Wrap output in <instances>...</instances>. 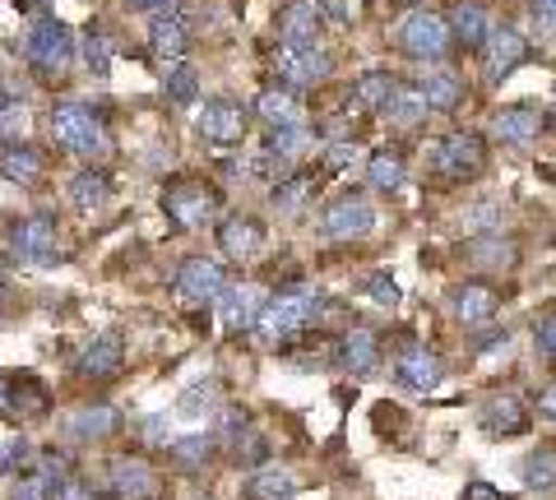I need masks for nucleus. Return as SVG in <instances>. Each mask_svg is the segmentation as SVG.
Instances as JSON below:
<instances>
[{
	"instance_id": "f257e3e1",
	"label": "nucleus",
	"mask_w": 556,
	"mask_h": 500,
	"mask_svg": "<svg viewBox=\"0 0 556 500\" xmlns=\"http://www.w3.org/2000/svg\"><path fill=\"white\" fill-rule=\"evenodd\" d=\"M320 306L325 297L316 287H283L274 292V297L260 306V320H255V338L265 343V348H278V343L298 338L302 330L320 320Z\"/></svg>"
},
{
	"instance_id": "f03ea898",
	"label": "nucleus",
	"mask_w": 556,
	"mask_h": 500,
	"mask_svg": "<svg viewBox=\"0 0 556 500\" xmlns=\"http://www.w3.org/2000/svg\"><path fill=\"white\" fill-rule=\"evenodd\" d=\"M51 140L65 153H79V158L108 153V130H102L98 112L84 107V102H56V107H51Z\"/></svg>"
},
{
	"instance_id": "7ed1b4c3",
	"label": "nucleus",
	"mask_w": 556,
	"mask_h": 500,
	"mask_svg": "<svg viewBox=\"0 0 556 500\" xmlns=\"http://www.w3.org/2000/svg\"><path fill=\"white\" fill-rule=\"evenodd\" d=\"M218 204H223L218 191L214 185H204V181L181 177V181L163 185V214L177 222V228H204V222H214Z\"/></svg>"
},
{
	"instance_id": "20e7f679",
	"label": "nucleus",
	"mask_w": 556,
	"mask_h": 500,
	"mask_svg": "<svg viewBox=\"0 0 556 500\" xmlns=\"http://www.w3.org/2000/svg\"><path fill=\"white\" fill-rule=\"evenodd\" d=\"M28 61L42 75H65L70 61H75V33L61 20H38L28 33Z\"/></svg>"
},
{
	"instance_id": "39448f33",
	"label": "nucleus",
	"mask_w": 556,
	"mask_h": 500,
	"mask_svg": "<svg viewBox=\"0 0 556 500\" xmlns=\"http://www.w3.org/2000/svg\"><path fill=\"white\" fill-rule=\"evenodd\" d=\"M399 47H404L408 61H441L450 56V24L431 10H413L399 28Z\"/></svg>"
},
{
	"instance_id": "423d86ee",
	"label": "nucleus",
	"mask_w": 556,
	"mask_h": 500,
	"mask_svg": "<svg viewBox=\"0 0 556 500\" xmlns=\"http://www.w3.org/2000/svg\"><path fill=\"white\" fill-rule=\"evenodd\" d=\"M172 287H177L181 306H208V302L223 297V287H228V269L218 260H208V255H190V260H181Z\"/></svg>"
},
{
	"instance_id": "0eeeda50",
	"label": "nucleus",
	"mask_w": 556,
	"mask_h": 500,
	"mask_svg": "<svg viewBox=\"0 0 556 500\" xmlns=\"http://www.w3.org/2000/svg\"><path fill=\"white\" fill-rule=\"evenodd\" d=\"M371 228H376V209H371V200H362L357 191L329 200L320 214V232L329 241H357V236H371Z\"/></svg>"
},
{
	"instance_id": "6e6552de",
	"label": "nucleus",
	"mask_w": 556,
	"mask_h": 500,
	"mask_svg": "<svg viewBox=\"0 0 556 500\" xmlns=\"http://www.w3.org/2000/svg\"><path fill=\"white\" fill-rule=\"evenodd\" d=\"M486 167V144L478 130H455L445 134L441 149H437V171L450 181H473L478 171Z\"/></svg>"
},
{
	"instance_id": "1a4fd4ad",
	"label": "nucleus",
	"mask_w": 556,
	"mask_h": 500,
	"mask_svg": "<svg viewBox=\"0 0 556 500\" xmlns=\"http://www.w3.org/2000/svg\"><path fill=\"white\" fill-rule=\"evenodd\" d=\"M329 70H334V61L320 42H283V51H278V75L288 89H311V84L329 79Z\"/></svg>"
},
{
	"instance_id": "9d476101",
	"label": "nucleus",
	"mask_w": 556,
	"mask_h": 500,
	"mask_svg": "<svg viewBox=\"0 0 556 500\" xmlns=\"http://www.w3.org/2000/svg\"><path fill=\"white\" fill-rule=\"evenodd\" d=\"M195 130L208 144H237L241 134H247V107L232 98H208L195 112Z\"/></svg>"
},
{
	"instance_id": "9b49d317",
	"label": "nucleus",
	"mask_w": 556,
	"mask_h": 500,
	"mask_svg": "<svg viewBox=\"0 0 556 500\" xmlns=\"http://www.w3.org/2000/svg\"><path fill=\"white\" fill-rule=\"evenodd\" d=\"M525 61H529V42L519 38L510 24H501V28L486 33V42H482V65H486V79H492V84L510 79Z\"/></svg>"
},
{
	"instance_id": "f8f14e48",
	"label": "nucleus",
	"mask_w": 556,
	"mask_h": 500,
	"mask_svg": "<svg viewBox=\"0 0 556 500\" xmlns=\"http://www.w3.org/2000/svg\"><path fill=\"white\" fill-rule=\"evenodd\" d=\"M450 310H455V320L464 330H486L501 310V292L492 283H464L450 292Z\"/></svg>"
},
{
	"instance_id": "ddd939ff",
	"label": "nucleus",
	"mask_w": 556,
	"mask_h": 500,
	"mask_svg": "<svg viewBox=\"0 0 556 500\" xmlns=\"http://www.w3.org/2000/svg\"><path fill=\"white\" fill-rule=\"evenodd\" d=\"M108 482H112V496L116 500H153V496H159V473H153V463L139 459V454L112 459Z\"/></svg>"
},
{
	"instance_id": "4468645a",
	"label": "nucleus",
	"mask_w": 556,
	"mask_h": 500,
	"mask_svg": "<svg viewBox=\"0 0 556 500\" xmlns=\"http://www.w3.org/2000/svg\"><path fill=\"white\" fill-rule=\"evenodd\" d=\"M394 375H399V385H404L408 394H431L441 385V357L431 348H422V343H408V348L399 352Z\"/></svg>"
},
{
	"instance_id": "2eb2a0df",
	"label": "nucleus",
	"mask_w": 556,
	"mask_h": 500,
	"mask_svg": "<svg viewBox=\"0 0 556 500\" xmlns=\"http://www.w3.org/2000/svg\"><path fill=\"white\" fill-rule=\"evenodd\" d=\"M218 246H223L228 260L247 265V260H255V255H260V246H265V228H260V218L237 214V218H228L218 228Z\"/></svg>"
},
{
	"instance_id": "dca6fc26",
	"label": "nucleus",
	"mask_w": 556,
	"mask_h": 500,
	"mask_svg": "<svg viewBox=\"0 0 556 500\" xmlns=\"http://www.w3.org/2000/svg\"><path fill=\"white\" fill-rule=\"evenodd\" d=\"M492 134H496L501 144H529V140L543 134V112H538L533 102H510V107L496 112Z\"/></svg>"
},
{
	"instance_id": "f3484780",
	"label": "nucleus",
	"mask_w": 556,
	"mask_h": 500,
	"mask_svg": "<svg viewBox=\"0 0 556 500\" xmlns=\"http://www.w3.org/2000/svg\"><path fill=\"white\" fill-rule=\"evenodd\" d=\"M223 310H218V320H223V330L228 334H241V330H255V320H260V306H265V297H260V287L251 283H237V287H223Z\"/></svg>"
},
{
	"instance_id": "a211bd4d",
	"label": "nucleus",
	"mask_w": 556,
	"mask_h": 500,
	"mask_svg": "<svg viewBox=\"0 0 556 500\" xmlns=\"http://www.w3.org/2000/svg\"><path fill=\"white\" fill-rule=\"evenodd\" d=\"M56 218L51 214H33L24 218L20 228H14V255H24V260H51L56 255Z\"/></svg>"
},
{
	"instance_id": "6ab92c4d",
	"label": "nucleus",
	"mask_w": 556,
	"mask_h": 500,
	"mask_svg": "<svg viewBox=\"0 0 556 500\" xmlns=\"http://www.w3.org/2000/svg\"><path fill=\"white\" fill-rule=\"evenodd\" d=\"M126 367V348H121V334H98L79 357V375L84 381H112V375Z\"/></svg>"
},
{
	"instance_id": "aec40b11",
	"label": "nucleus",
	"mask_w": 556,
	"mask_h": 500,
	"mask_svg": "<svg viewBox=\"0 0 556 500\" xmlns=\"http://www.w3.org/2000/svg\"><path fill=\"white\" fill-rule=\"evenodd\" d=\"M478 422H482L486 436H501V440H506V436H519V431H529V412H525V403H519L515 394H496V399L482 403Z\"/></svg>"
},
{
	"instance_id": "412c9836",
	"label": "nucleus",
	"mask_w": 556,
	"mask_h": 500,
	"mask_svg": "<svg viewBox=\"0 0 556 500\" xmlns=\"http://www.w3.org/2000/svg\"><path fill=\"white\" fill-rule=\"evenodd\" d=\"M65 431H70V440H108V436L121 431V412L112 403L75 408L70 412V422H65Z\"/></svg>"
},
{
	"instance_id": "4be33fe9",
	"label": "nucleus",
	"mask_w": 556,
	"mask_h": 500,
	"mask_svg": "<svg viewBox=\"0 0 556 500\" xmlns=\"http://www.w3.org/2000/svg\"><path fill=\"white\" fill-rule=\"evenodd\" d=\"M149 47L159 51L163 61H181V56H186L190 33H186V20H181L177 5H172L167 14H153V24H149Z\"/></svg>"
},
{
	"instance_id": "5701e85b",
	"label": "nucleus",
	"mask_w": 556,
	"mask_h": 500,
	"mask_svg": "<svg viewBox=\"0 0 556 500\" xmlns=\"http://www.w3.org/2000/svg\"><path fill=\"white\" fill-rule=\"evenodd\" d=\"M0 177L5 181H20V185H38L47 177V158L28 144H5L0 149Z\"/></svg>"
},
{
	"instance_id": "b1692460",
	"label": "nucleus",
	"mask_w": 556,
	"mask_h": 500,
	"mask_svg": "<svg viewBox=\"0 0 556 500\" xmlns=\"http://www.w3.org/2000/svg\"><path fill=\"white\" fill-rule=\"evenodd\" d=\"M450 38H459L468 51H478L486 42V33H492V24H486V10L478 5V0H459L455 10H450Z\"/></svg>"
},
{
	"instance_id": "393cba45",
	"label": "nucleus",
	"mask_w": 556,
	"mask_h": 500,
	"mask_svg": "<svg viewBox=\"0 0 556 500\" xmlns=\"http://www.w3.org/2000/svg\"><path fill=\"white\" fill-rule=\"evenodd\" d=\"M343 367L353 375H371L380 367V334L367 330V324L348 330V338H343Z\"/></svg>"
},
{
	"instance_id": "a878e982",
	"label": "nucleus",
	"mask_w": 556,
	"mask_h": 500,
	"mask_svg": "<svg viewBox=\"0 0 556 500\" xmlns=\"http://www.w3.org/2000/svg\"><path fill=\"white\" fill-rule=\"evenodd\" d=\"M278 38L283 42H320V5H311V0H298V5L283 10V20H278Z\"/></svg>"
},
{
	"instance_id": "bb28decb",
	"label": "nucleus",
	"mask_w": 556,
	"mask_h": 500,
	"mask_svg": "<svg viewBox=\"0 0 556 500\" xmlns=\"http://www.w3.org/2000/svg\"><path fill=\"white\" fill-rule=\"evenodd\" d=\"M112 200V177L102 167H84L75 181H70V204L75 209H84V214H93V209H102V204Z\"/></svg>"
},
{
	"instance_id": "cd10ccee",
	"label": "nucleus",
	"mask_w": 556,
	"mask_h": 500,
	"mask_svg": "<svg viewBox=\"0 0 556 500\" xmlns=\"http://www.w3.org/2000/svg\"><path fill=\"white\" fill-rule=\"evenodd\" d=\"M417 93L427 98L431 112H455L464 102V84H459V75H450V70H427L422 84H417Z\"/></svg>"
},
{
	"instance_id": "c85d7f7f",
	"label": "nucleus",
	"mask_w": 556,
	"mask_h": 500,
	"mask_svg": "<svg viewBox=\"0 0 556 500\" xmlns=\"http://www.w3.org/2000/svg\"><path fill=\"white\" fill-rule=\"evenodd\" d=\"M399 89H404V84H399L390 70H367L353 84V102H357V107H367V112H380Z\"/></svg>"
},
{
	"instance_id": "c756f323",
	"label": "nucleus",
	"mask_w": 556,
	"mask_h": 500,
	"mask_svg": "<svg viewBox=\"0 0 556 500\" xmlns=\"http://www.w3.org/2000/svg\"><path fill=\"white\" fill-rule=\"evenodd\" d=\"M320 191V181L311 177V171H298V177H283L274 185V209L278 214H302L306 209V200H316Z\"/></svg>"
},
{
	"instance_id": "7c9ffc66",
	"label": "nucleus",
	"mask_w": 556,
	"mask_h": 500,
	"mask_svg": "<svg viewBox=\"0 0 556 500\" xmlns=\"http://www.w3.org/2000/svg\"><path fill=\"white\" fill-rule=\"evenodd\" d=\"M431 107H427V98L417 93V89H399L386 107H380V116L390 120V126H399V130H413V126H422V116H427Z\"/></svg>"
},
{
	"instance_id": "2f4dec72",
	"label": "nucleus",
	"mask_w": 556,
	"mask_h": 500,
	"mask_svg": "<svg viewBox=\"0 0 556 500\" xmlns=\"http://www.w3.org/2000/svg\"><path fill=\"white\" fill-rule=\"evenodd\" d=\"M255 112L265 116L269 126H288V120H302V112H298V89H288V84L278 89V84H274V89H265V93L255 98Z\"/></svg>"
},
{
	"instance_id": "473e14b6",
	"label": "nucleus",
	"mask_w": 556,
	"mask_h": 500,
	"mask_svg": "<svg viewBox=\"0 0 556 500\" xmlns=\"http://www.w3.org/2000/svg\"><path fill=\"white\" fill-rule=\"evenodd\" d=\"M167 459L177 463L181 473H204L208 459H214V440L208 436H181V440L167 445Z\"/></svg>"
},
{
	"instance_id": "72a5a7b5",
	"label": "nucleus",
	"mask_w": 556,
	"mask_h": 500,
	"mask_svg": "<svg viewBox=\"0 0 556 500\" xmlns=\"http://www.w3.org/2000/svg\"><path fill=\"white\" fill-rule=\"evenodd\" d=\"M404 149H376L371 153V163H367V177L376 191H399L404 185Z\"/></svg>"
},
{
	"instance_id": "f704fd0d",
	"label": "nucleus",
	"mask_w": 556,
	"mask_h": 500,
	"mask_svg": "<svg viewBox=\"0 0 556 500\" xmlns=\"http://www.w3.org/2000/svg\"><path fill=\"white\" fill-rule=\"evenodd\" d=\"M163 89L172 102H181V107H190V102L200 98V70L190 61H172L163 70Z\"/></svg>"
},
{
	"instance_id": "c9c22d12",
	"label": "nucleus",
	"mask_w": 556,
	"mask_h": 500,
	"mask_svg": "<svg viewBox=\"0 0 556 500\" xmlns=\"http://www.w3.org/2000/svg\"><path fill=\"white\" fill-rule=\"evenodd\" d=\"M65 487L56 477H47L38 463H33V469H24L20 477H14V487H10V500H56Z\"/></svg>"
},
{
	"instance_id": "e433bc0d",
	"label": "nucleus",
	"mask_w": 556,
	"mask_h": 500,
	"mask_svg": "<svg viewBox=\"0 0 556 500\" xmlns=\"http://www.w3.org/2000/svg\"><path fill=\"white\" fill-rule=\"evenodd\" d=\"M525 487L529 491H552L556 487V445H538V450L525 459Z\"/></svg>"
},
{
	"instance_id": "4c0bfd02",
	"label": "nucleus",
	"mask_w": 556,
	"mask_h": 500,
	"mask_svg": "<svg viewBox=\"0 0 556 500\" xmlns=\"http://www.w3.org/2000/svg\"><path fill=\"white\" fill-rule=\"evenodd\" d=\"M292 491H298V477H292L288 469H260L251 477V487H247L251 500H288Z\"/></svg>"
},
{
	"instance_id": "58836bf2",
	"label": "nucleus",
	"mask_w": 556,
	"mask_h": 500,
	"mask_svg": "<svg viewBox=\"0 0 556 500\" xmlns=\"http://www.w3.org/2000/svg\"><path fill=\"white\" fill-rule=\"evenodd\" d=\"M47 389L42 381H33V375H20V381L10 385V408H20V418H38V412H47Z\"/></svg>"
},
{
	"instance_id": "ea45409f",
	"label": "nucleus",
	"mask_w": 556,
	"mask_h": 500,
	"mask_svg": "<svg viewBox=\"0 0 556 500\" xmlns=\"http://www.w3.org/2000/svg\"><path fill=\"white\" fill-rule=\"evenodd\" d=\"M306 144H311V134H306L302 120H288V126H274V130H269V153H278V163L298 158Z\"/></svg>"
},
{
	"instance_id": "a19ab883",
	"label": "nucleus",
	"mask_w": 556,
	"mask_h": 500,
	"mask_svg": "<svg viewBox=\"0 0 556 500\" xmlns=\"http://www.w3.org/2000/svg\"><path fill=\"white\" fill-rule=\"evenodd\" d=\"M214 403H218V385L200 381V385H190L177 399V412H181V418H204V412H214Z\"/></svg>"
},
{
	"instance_id": "79ce46f5",
	"label": "nucleus",
	"mask_w": 556,
	"mask_h": 500,
	"mask_svg": "<svg viewBox=\"0 0 556 500\" xmlns=\"http://www.w3.org/2000/svg\"><path fill=\"white\" fill-rule=\"evenodd\" d=\"M84 61H89V70L98 79H108V70H112V42L102 38L98 28H89V38H84Z\"/></svg>"
},
{
	"instance_id": "37998d69",
	"label": "nucleus",
	"mask_w": 556,
	"mask_h": 500,
	"mask_svg": "<svg viewBox=\"0 0 556 500\" xmlns=\"http://www.w3.org/2000/svg\"><path fill=\"white\" fill-rule=\"evenodd\" d=\"M367 297L376 302V306H386V310H394L399 302H404V292H399V283L390 279L386 269H376V273H367Z\"/></svg>"
},
{
	"instance_id": "c03bdc74",
	"label": "nucleus",
	"mask_w": 556,
	"mask_h": 500,
	"mask_svg": "<svg viewBox=\"0 0 556 500\" xmlns=\"http://www.w3.org/2000/svg\"><path fill=\"white\" fill-rule=\"evenodd\" d=\"M24 130H28V112L20 107V102H10V107L0 112V140L20 144V140H24Z\"/></svg>"
},
{
	"instance_id": "a18cd8bd",
	"label": "nucleus",
	"mask_w": 556,
	"mask_h": 500,
	"mask_svg": "<svg viewBox=\"0 0 556 500\" xmlns=\"http://www.w3.org/2000/svg\"><path fill=\"white\" fill-rule=\"evenodd\" d=\"M28 454H33V445H28L24 436H20V440H10V445H5V454H0V473H24L28 463H33Z\"/></svg>"
},
{
	"instance_id": "49530a36",
	"label": "nucleus",
	"mask_w": 556,
	"mask_h": 500,
	"mask_svg": "<svg viewBox=\"0 0 556 500\" xmlns=\"http://www.w3.org/2000/svg\"><path fill=\"white\" fill-rule=\"evenodd\" d=\"M533 343H538V352H543V357H552V361H556V310H552V316H543V320H538V330H533Z\"/></svg>"
},
{
	"instance_id": "de8ad7c7",
	"label": "nucleus",
	"mask_w": 556,
	"mask_h": 500,
	"mask_svg": "<svg viewBox=\"0 0 556 500\" xmlns=\"http://www.w3.org/2000/svg\"><path fill=\"white\" fill-rule=\"evenodd\" d=\"M473 255H482V260H492V265H510L515 260V246H506V241L492 236V246H486V241H473Z\"/></svg>"
},
{
	"instance_id": "09e8293b",
	"label": "nucleus",
	"mask_w": 556,
	"mask_h": 500,
	"mask_svg": "<svg viewBox=\"0 0 556 500\" xmlns=\"http://www.w3.org/2000/svg\"><path fill=\"white\" fill-rule=\"evenodd\" d=\"M348 158H357V149L348 144V140H339V144H329V149H325V163L334 167V171H339V167H348Z\"/></svg>"
},
{
	"instance_id": "8fccbe9b",
	"label": "nucleus",
	"mask_w": 556,
	"mask_h": 500,
	"mask_svg": "<svg viewBox=\"0 0 556 500\" xmlns=\"http://www.w3.org/2000/svg\"><path fill=\"white\" fill-rule=\"evenodd\" d=\"M538 412H543L547 422H556V385H547L543 394H538Z\"/></svg>"
},
{
	"instance_id": "3c124183",
	"label": "nucleus",
	"mask_w": 556,
	"mask_h": 500,
	"mask_svg": "<svg viewBox=\"0 0 556 500\" xmlns=\"http://www.w3.org/2000/svg\"><path fill=\"white\" fill-rule=\"evenodd\" d=\"M135 10H144V14H167L172 5H177V0H130Z\"/></svg>"
},
{
	"instance_id": "603ef678",
	"label": "nucleus",
	"mask_w": 556,
	"mask_h": 500,
	"mask_svg": "<svg viewBox=\"0 0 556 500\" xmlns=\"http://www.w3.org/2000/svg\"><path fill=\"white\" fill-rule=\"evenodd\" d=\"M61 500H98L84 482H65V491H61Z\"/></svg>"
},
{
	"instance_id": "864d4df0",
	"label": "nucleus",
	"mask_w": 556,
	"mask_h": 500,
	"mask_svg": "<svg viewBox=\"0 0 556 500\" xmlns=\"http://www.w3.org/2000/svg\"><path fill=\"white\" fill-rule=\"evenodd\" d=\"M529 5H533V14L543 24H556V0H529Z\"/></svg>"
},
{
	"instance_id": "5fc2aeb1",
	"label": "nucleus",
	"mask_w": 556,
	"mask_h": 500,
	"mask_svg": "<svg viewBox=\"0 0 556 500\" xmlns=\"http://www.w3.org/2000/svg\"><path fill=\"white\" fill-rule=\"evenodd\" d=\"M468 500H496V487H486V482H473V487H468Z\"/></svg>"
},
{
	"instance_id": "6e6d98bb",
	"label": "nucleus",
	"mask_w": 556,
	"mask_h": 500,
	"mask_svg": "<svg viewBox=\"0 0 556 500\" xmlns=\"http://www.w3.org/2000/svg\"><path fill=\"white\" fill-rule=\"evenodd\" d=\"M0 408H10V385L0 381Z\"/></svg>"
},
{
	"instance_id": "4d7b16f0",
	"label": "nucleus",
	"mask_w": 556,
	"mask_h": 500,
	"mask_svg": "<svg viewBox=\"0 0 556 500\" xmlns=\"http://www.w3.org/2000/svg\"><path fill=\"white\" fill-rule=\"evenodd\" d=\"M10 102H14V98H10L5 89H0V112H5V107H10Z\"/></svg>"
},
{
	"instance_id": "13d9d810",
	"label": "nucleus",
	"mask_w": 556,
	"mask_h": 500,
	"mask_svg": "<svg viewBox=\"0 0 556 500\" xmlns=\"http://www.w3.org/2000/svg\"><path fill=\"white\" fill-rule=\"evenodd\" d=\"M0 306H5V287H0Z\"/></svg>"
},
{
	"instance_id": "bf43d9fd",
	"label": "nucleus",
	"mask_w": 556,
	"mask_h": 500,
	"mask_svg": "<svg viewBox=\"0 0 556 500\" xmlns=\"http://www.w3.org/2000/svg\"><path fill=\"white\" fill-rule=\"evenodd\" d=\"M200 500H208V496H200Z\"/></svg>"
}]
</instances>
